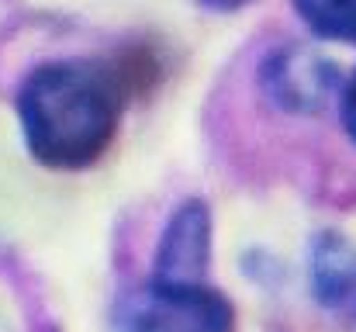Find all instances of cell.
I'll list each match as a JSON object with an SVG mask.
<instances>
[{
    "instance_id": "cell-1",
    "label": "cell",
    "mask_w": 356,
    "mask_h": 332,
    "mask_svg": "<svg viewBox=\"0 0 356 332\" xmlns=\"http://www.w3.org/2000/svg\"><path fill=\"white\" fill-rule=\"evenodd\" d=\"M128 104V84L104 59H52L17 90V121L28 152L49 170L94 166Z\"/></svg>"
},
{
    "instance_id": "cell-2",
    "label": "cell",
    "mask_w": 356,
    "mask_h": 332,
    "mask_svg": "<svg viewBox=\"0 0 356 332\" xmlns=\"http://www.w3.org/2000/svg\"><path fill=\"white\" fill-rule=\"evenodd\" d=\"M236 312L222 291L149 277L115 308V332H232Z\"/></svg>"
},
{
    "instance_id": "cell-3",
    "label": "cell",
    "mask_w": 356,
    "mask_h": 332,
    "mask_svg": "<svg viewBox=\"0 0 356 332\" xmlns=\"http://www.w3.org/2000/svg\"><path fill=\"white\" fill-rule=\"evenodd\" d=\"M208 267H211V215L201 201H184L166 221L152 277L173 284H204Z\"/></svg>"
},
{
    "instance_id": "cell-4",
    "label": "cell",
    "mask_w": 356,
    "mask_h": 332,
    "mask_svg": "<svg viewBox=\"0 0 356 332\" xmlns=\"http://www.w3.org/2000/svg\"><path fill=\"white\" fill-rule=\"evenodd\" d=\"M266 73H270L266 87L287 108H315V104H322L329 97V90L336 84V66L322 63L308 49L280 52L273 63H266Z\"/></svg>"
},
{
    "instance_id": "cell-5",
    "label": "cell",
    "mask_w": 356,
    "mask_h": 332,
    "mask_svg": "<svg viewBox=\"0 0 356 332\" xmlns=\"http://www.w3.org/2000/svg\"><path fill=\"white\" fill-rule=\"evenodd\" d=\"M312 287L325 308H356V246L329 232L312 253Z\"/></svg>"
},
{
    "instance_id": "cell-6",
    "label": "cell",
    "mask_w": 356,
    "mask_h": 332,
    "mask_svg": "<svg viewBox=\"0 0 356 332\" xmlns=\"http://www.w3.org/2000/svg\"><path fill=\"white\" fill-rule=\"evenodd\" d=\"M294 10L312 35L356 45V0H294Z\"/></svg>"
},
{
    "instance_id": "cell-7",
    "label": "cell",
    "mask_w": 356,
    "mask_h": 332,
    "mask_svg": "<svg viewBox=\"0 0 356 332\" xmlns=\"http://www.w3.org/2000/svg\"><path fill=\"white\" fill-rule=\"evenodd\" d=\"M339 118H343L346 135L356 142V70L353 77L343 84V90H339Z\"/></svg>"
},
{
    "instance_id": "cell-8",
    "label": "cell",
    "mask_w": 356,
    "mask_h": 332,
    "mask_svg": "<svg viewBox=\"0 0 356 332\" xmlns=\"http://www.w3.org/2000/svg\"><path fill=\"white\" fill-rule=\"evenodd\" d=\"M201 7H208V10H238V7H245L249 0H197Z\"/></svg>"
}]
</instances>
